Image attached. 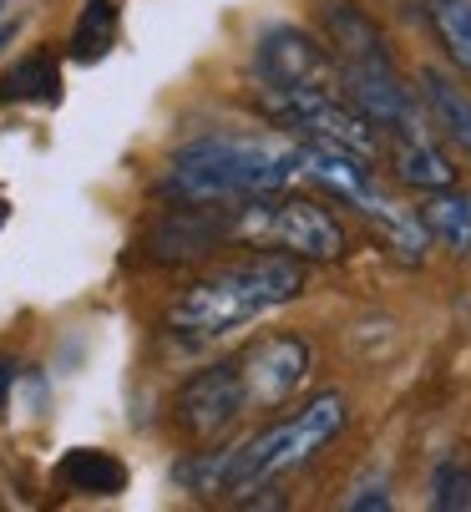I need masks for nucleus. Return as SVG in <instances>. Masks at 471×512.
Segmentation results:
<instances>
[{
    "instance_id": "nucleus-3",
    "label": "nucleus",
    "mask_w": 471,
    "mask_h": 512,
    "mask_svg": "<svg viewBox=\"0 0 471 512\" xmlns=\"http://www.w3.org/2000/svg\"><path fill=\"white\" fill-rule=\"evenodd\" d=\"M309 289V264L294 259V254H254V259H239V264H223L213 274H203L198 284H188L178 305L168 310V330L178 340H218L228 330H239L249 320H264L284 305H294Z\"/></svg>"
},
{
    "instance_id": "nucleus-9",
    "label": "nucleus",
    "mask_w": 471,
    "mask_h": 512,
    "mask_svg": "<svg viewBox=\"0 0 471 512\" xmlns=\"http://www.w3.org/2000/svg\"><path fill=\"white\" fill-rule=\"evenodd\" d=\"M390 148V168H396V178L416 193H441V188H456V163L451 153L436 142L431 127L421 132H401V137H385Z\"/></svg>"
},
{
    "instance_id": "nucleus-19",
    "label": "nucleus",
    "mask_w": 471,
    "mask_h": 512,
    "mask_svg": "<svg viewBox=\"0 0 471 512\" xmlns=\"http://www.w3.org/2000/svg\"><path fill=\"white\" fill-rule=\"evenodd\" d=\"M11 386H16V360L0 355V416H6V406H11Z\"/></svg>"
},
{
    "instance_id": "nucleus-14",
    "label": "nucleus",
    "mask_w": 471,
    "mask_h": 512,
    "mask_svg": "<svg viewBox=\"0 0 471 512\" xmlns=\"http://www.w3.org/2000/svg\"><path fill=\"white\" fill-rule=\"evenodd\" d=\"M61 97V66L51 51L21 56L6 77H0V102H56Z\"/></svg>"
},
{
    "instance_id": "nucleus-12",
    "label": "nucleus",
    "mask_w": 471,
    "mask_h": 512,
    "mask_svg": "<svg viewBox=\"0 0 471 512\" xmlns=\"http://www.w3.org/2000/svg\"><path fill=\"white\" fill-rule=\"evenodd\" d=\"M56 477L61 487L82 492V497H117L127 487V467L112 457V452H97V447H76L56 462Z\"/></svg>"
},
{
    "instance_id": "nucleus-11",
    "label": "nucleus",
    "mask_w": 471,
    "mask_h": 512,
    "mask_svg": "<svg viewBox=\"0 0 471 512\" xmlns=\"http://www.w3.org/2000/svg\"><path fill=\"white\" fill-rule=\"evenodd\" d=\"M421 102L431 112V122L456 142V148L471 158V92L461 82H451L446 71H421Z\"/></svg>"
},
{
    "instance_id": "nucleus-1",
    "label": "nucleus",
    "mask_w": 471,
    "mask_h": 512,
    "mask_svg": "<svg viewBox=\"0 0 471 512\" xmlns=\"http://www.w3.org/2000/svg\"><path fill=\"white\" fill-rule=\"evenodd\" d=\"M345 396L340 391H320V396H309L294 416L254 431L249 442L239 447H228V452H203L193 462H183L173 477L188 487V492H203V497H244L294 467H309L314 457H320L335 436L345 431Z\"/></svg>"
},
{
    "instance_id": "nucleus-17",
    "label": "nucleus",
    "mask_w": 471,
    "mask_h": 512,
    "mask_svg": "<svg viewBox=\"0 0 471 512\" xmlns=\"http://www.w3.org/2000/svg\"><path fill=\"white\" fill-rule=\"evenodd\" d=\"M431 507H436V512H461V507H471V462H466V457L446 452V457L436 462V472H431Z\"/></svg>"
},
{
    "instance_id": "nucleus-5",
    "label": "nucleus",
    "mask_w": 471,
    "mask_h": 512,
    "mask_svg": "<svg viewBox=\"0 0 471 512\" xmlns=\"http://www.w3.org/2000/svg\"><path fill=\"white\" fill-rule=\"evenodd\" d=\"M254 87H304V92H345L335 51L304 26L274 21L254 41Z\"/></svg>"
},
{
    "instance_id": "nucleus-6",
    "label": "nucleus",
    "mask_w": 471,
    "mask_h": 512,
    "mask_svg": "<svg viewBox=\"0 0 471 512\" xmlns=\"http://www.w3.org/2000/svg\"><path fill=\"white\" fill-rule=\"evenodd\" d=\"M173 411H178V426L188 436H198V442L228 431L249 411V386H244L239 360H218V365H208V371H198L193 381H183Z\"/></svg>"
},
{
    "instance_id": "nucleus-13",
    "label": "nucleus",
    "mask_w": 471,
    "mask_h": 512,
    "mask_svg": "<svg viewBox=\"0 0 471 512\" xmlns=\"http://www.w3.org/2000/svg\"><path fill=\"white\" fill-rule=\"evenodd\" d=\"M416 218L426 224V234L436 244H446L451 254H466L471 259V193H456V188L426 193V203L416 208Z\"/></svg>"
},
{
    "instance_id": "nucleus-4",
    "label": "nucleus",
    "mask_w": 471,
    "mask_h": 512,
    "mask_svg": "<svg viewBox=\"0 0 471 512\" xmlns=\"http://www.w3.org/2000/svg\"><path fill=\"white\" fill-rule=\"evenodd\" d=\"M233 239L249 249H274V254H294L304 264H335L345 259L350 239L345 224L309 193H264L254 203L233 208Z\"/></svg>"
},
{
    "instance_id": "nucleus-18",
    "label": "nucleus",
    "mask_w": 471,
    "mask_h": 512,
    "mask_svg": "<svg viewBox=\"0 0 471 512\" xmlns=\"http://www.w3.org/2000/svg\"><path fill=\"white\" fill-rule=\"evenodd\" d=\"M350 512H390L396 507V497H390V487L385 482H370V487H360V492H350V502H345Z\"/></svg>"
},
{
    "instance_id": "nucleus-20",
    "label": "nucleus",
    "mask_w": 471,
    "mask_h": 512,
    "mask_svg": "<svg viewBox=\"0 0 471 512\" xmlns=\"http://www.w3.org/2000/svg\"><path fill=\"white\" fill-rule=\"evenodd\" d=\"M16 41V21H0V51H6Z\"/></svg>"
},
{
    "instance_id": "nucleus-2",
    "label": "nucleus",
    "mask_w": 471,
    "mask_h": 512,
    "mask_svg": "<svg viewBox=\"0 0 471 512\" xmlns=\"http://www.w3.org/2000/svg\"><path fill=\"white\" fill-rule=\"evenodd\" d=\"M299 178V142L284 132H203L168 158L163 188L178 203L239 208Z\"/></svg>"
},
{
    "instance_id": "nucleus-7",
    "label": "nucleus",
    "mask_w": 471,
    "mask_h": 512,
    "mask_svg": "<svg viewBox=\"0 0 471 512\" xmlns=\"http://www.w3.org/2000/svg\"><path fill=\"white\" fill-rule=\"evenodd\" d=\"M223 239H233V208H213V203H178L152 224L147 234V259L157 264H188L213 254Z\"/></svg>"
},
{
    "instance_id": "nucleus-10",
    "label": "nucleus",
    "mask_w": 471,
    "mask_h": 512,
    "mask_svg": "<svg viewBox=\"0 0 471 512\" xmlns=\"http://www.w3.org/2000/svg\"><path fill=\"white\" fill-rule=\"evenodd\" d=\"M320 31H325V46L335 51L340 66H355V61H390L385 31L355 6V0H325Z\"/></svg>"
},
{
    "instance_id": "nucleus-21",
    "label": "nucleus",
    "mask_w": 471,
    "mask_h": 512,
    "mask_svg": "<svg viewBox=\"0 0 471 512\" xmlns=\"http://www.w3.org/2000/svg\"><path fill=\"white\" fill-rule=\"evenodd\" d=\"M6 213H11V208H6V198H0V224H6Z\"/></svg>"
},
{
    "instance_id": "nucleus-22",
    "label": "nucleus",
    "mask_w": 471,
    "mask_h": 512,
    "mask_svg": "<svg viewBox=\"0 0 471 512\" xmlns=\"http://www.w3.org/2000/svg\"><path fill=\"white\" fill-rule=\"evenodd\" d=\"M0 16H6V0H0Z\"/></svg>"
},
{
    "instance_id": "nucleus-8",
    "label": "nucleus",
    "mask_w": 471,
    "mask_h": 512,
    "mask_svg": "<svg viewBox=\"0 0 471 512\" xmlns=\"http://www.w3.org/2000/svg\"><path fill=\"white\" fill-rule=\"evenodd\" d=\"M309 365H314V350L299 335L254 340L239 355V371H244V386H249V406H284L309 381Z\"/></svg>"
},
{
    "instance_id": "nucleus-15",
    "label": "nucleus",
    "mask_w": 471,
    "mask_h": 512,
    "mask_svg": "<svg viewBox=\"0 0 471 512\" xmlns=\"http://www.w3.org/2000/svg\"><path fill=\"white\" fill-rule=\"evenodd\" d=\"M426 21H431L446 61L471 82V0H426Z\"/></svg>"
},
{
    "instance_id": "nucleus-16",
    "label": "nucleus",
    "mask_w": 471,
    "mask_h": 512,
    "mask_svg": "<svg viewBox=\"0 0 471 512\" xmlns=\"http://www.w3.org/2000/svg\"><path fill=\"white\" fill-rule=\"evenodd\" d=\"M112 41H117V0H87L82 16H76V31H71V56L97 61L112 51Z\"/></svg>"
}]
</instances>
